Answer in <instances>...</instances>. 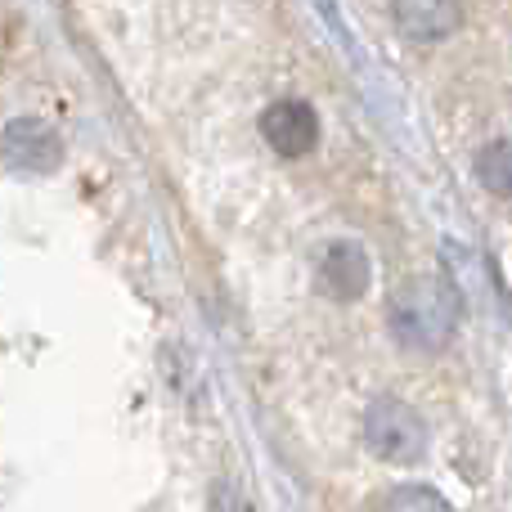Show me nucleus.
<instances>
[{
    "mask_svg": "<svg viewBox=\"0 0 512 512\" xmlns=\"http://www.w3.org/2000/svg\"><path fill=\"white\" fill-rule=\"evenodd\" d=\"M364 441L382 463L409 468V463H418L427 454V423L405 400H378L364 414Z\"/></svg>",
    "mask_w": 512,
    "mask_h": 512,
    "instance_id": "nucleus-2",
    "label": "nucleus"
},
{
    "mask_svg": "<svg viewBox=\"0 0 512 512\" xmlns=\"http://www.w3.org/2000/svg\"><path fill=\"white\" fill-rule=\"evenodd\" d=\"M319 283L333 301H355L369 288V252L351 239L328 243L324 256H319Z\"/></svg>",
    "mask_w": 512,
    "mask_h": 512,
    "instance_id": "nucleus-4",
    "label": "nucleus"
},
{
    "mask_svg": "<svg viewBox=\"0 0 512 512\" xmlns=\"http://www.w3.org/2000/svg\"><path fill=\"white\" fill-rule=\"evenodd\" d=\"M391 14L414 41H445L463 23V0H391Z\"/></svg>",
    "mask_w": 512,
    "mask_h": 512,
    "instance_id": "nucleus-6",
    "label": "nucleus"
},
{
    "mask_svg": "<svg viewBox=\"0 0 512 512\" xmlns=\"http://www.w3.org/2000/svg\"><path fill=\"white\" fill-rule=\"evenodd\" d=\"M261 135L279 158H306L319 140V117L301 99H279L261 113Z\"/></svg>",
    "mask_w": 512,
    "mask_h": 512,
    "instance_id": "nucleus-3",
    "label": "nucleus"
},
{
    "mask_svg": "<svg viewBox=\"0 0 512 512\" xmlns=\"http://www.w3.org/2000/svg\"><path fill=\"white\" fill-rule=\"evenodd\" d=\"M382 508H445V499L432 495V490H391L382 499Z\"/></svg>",
    "mask_w": 512,
    "mask_h": 512,
    "instance_id": "nucleus-8",
    "label": "nucleus"
},
{
    "mask_svg": "<svg viewBox=\"0 0 512 512\" xmlns=\"http://www.w3.org/2000/svg\"><path fill=\"white\" fill-rule=\"evenodd\" d=\"M391 333L409 351H441L459 328V297L441 279H409L391 297Z\"/></svg>",
    "mask_w": 512,
    "mask_h": 512,
    "instance_id": "nucleus-1",
    "label": "nucleus"
},
{
    "mask_svg": "<svg viewBox=\"0 0 512 512\" xmlns=\"http://www.w3.org/2000/svg\"><path fill=\"white\" fill-rule=\"evenodd\" d=\"M477 180L499 198H512V140H495L477 153Z\"/></svg>",
    "mask_w": 512,
    "mask_h": 512,
    "instance_id": "nucleus-7",
    "label": "nucleus"
},
{
    "mask_svg": "<svg viewBox=\"0 0 512 512\" xmlns=\"http://www.w3.org/2000/svg\"><path fill=\"white\" fill-rule=\"evenodd\" d=\"M5 158L14 171H54L63 158V144L45 122L18 117V122H9V131H5Z\"/></svg>",
    "mask_w": 512,
    "mask_h": 512,
    "instance_id": "nucleus-5",
    "label": "nucleus"
}]
</instances>
